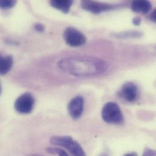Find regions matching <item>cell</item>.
<instances>
[{
    "label": "cell",
    "instance_id": "6da1fadb",
    "mask_svg": "<svg viewBox=\"0 0 156 156\" xmlns=\"http://www.w3.org/2000/svg\"><path fill=\"white\" fill-rule=\"evenodd\" d=\"M59 68L64 73L76 77H90L106 73L109 68L108 63L98 58L79 56L62 59Z\"/></svg>",
    "mask_w": 156,
    "mask_h": 156
},
{
    "label": "cell",
    "instance_id": "7a4b0ae2",
    "mask_svg": "<svg viewBox=\"0 0 156 156\" xmlns=\"http://www.w3.org/2000/svg\"><path fill=\"white\" fill-rule=\"evenodd\" d=\"M101 118L107 123L122 125L124 122L122 111L117 103L114 101L106 103L102 108Z\"/></svg>",
    "mask_w": 156,
    "mask_h": 156
},
{
    "label": "cell",
    "instance_id": "3957f363",
    "mask_svg": "<svg viewBox=\"0 0 156 156\" xmlns=\"http://www.w3.org/2000/svg\"><path fill=\"white\" fill-rule=\"evenodd\" d=\"M50 142L52 145L65 148L73 156H86L81 145L70 136H53Z\"/></svg>",
    "mask_w": 156,
    "mask_h": 156
},
{
    "label": "cell",
    "instance_id": "277c9868",
    "mask_svg": "<svg viewBox=\"0 0 156 156\" xmlns=\"http://www.w3.org/2000/svg\"><path fill=\"white\" fill-rule=\"evenodd\" d=\"M80 5L82 9L94 14H99L104 12L111 10L117 8L119 5L100 2L94 1H81Z\"/></svg>",
    "mask_w": 156,
    "mask_h": 156
},
{
    "label": "cell",
    "instance_id": "5b68a950",
    "mask_svg": "<svg viewBox=\"0 0 156 156\" xmlns=\"http://www.w3.org/2000/svg\"><path fill=\"white\" fill-rule=\"evenodd\" d=\"M35 98L30 92H26L21 95L15 102V109L23 114L30 113L34 107Z\"/></svg>",
    "mask_w": 156,
    "mask_h": 156
},
{
    "label": "cell",
    "instance_id": "8992f818",
    "mask_svg": "<svg viewBox=\"0 0 156 156\" xmlns=\"http://www.w3.org/2000/svg\"><path fill=\"white\" fill-rule=\"evenodd\" d=\"M63 38L66 44L72 47L82 46L86 43L87 40L83 33L73 27H68L65 29Z\"/></svg>",
    "mask_w": 156,
    "mask_h": 156
},
{
    "label": "cell",
    "instance_id": "52a82bcc",
    "mask_svg": "<svg viewBox=\"0 0 156 156\" xmlns=\"http://www.w3.org/2000/svg\"><path fill=\"white\" fill-rule=\"evenodd\" d=\"M119 95L128 102L134 103L139 99V89L134 83L127 82L122 86L119 92Z\"/></svg>",
    "mask_w": 156,
    "mask_h": 156
},
{
    "label": "cell",
    "instance_id": "ba28073f",
    "mask_svg": "<svg viewBox=\"0 0 156 156\" xmlns=\"http://www.w3.org/2000/svg\"><path fill=\"white\" fill-rule=\"evenodd\" d=\"M84 98L81 96H76L71 99L68 105V110L71 117L74 119H79L84 110Z\"/></svg>",
    "mask_w": 156,
    "mask_h": 156
},
{
    "label": "cell",
    "instance_id": "9c48e42d",
    "mask_svg": "<svg viewBox=\"0 0 156 156\" xmlns=\"http://www.w3.org/2000/svg\"><path fill=\"white\" fill-rule=\"evenodd\" d=\"M152 8V4L149 1L138 0L134 1L131 3V10L136 13L147 14L150 12Z\"/></svg>",
    "mask_w": 156,
    "mask_h": 156
},
{
    "label": "cell",
    "instance_id": "30bf717a",
    "mask_svg": "<svg viewBox=\"0 0 156 156\" xmlns=\"http://www.w3.org/2000/svg\"><path fill=\"white\" fill-rule=\"evenodd\" d=\"M13 65V58L12 55L2 56L0 55V75L7 74Z\"/></svg>",
    "mask_w": 156,
    "mask_h": 156
},
{
    "label": "cell",
    "instance_id": "8fae6325",
    "mask_svg": "<svg viewBox=\"0 0 156 156\" xmlns=\"http://www.w3.org/2000/svg\"><path fill=\"white\" fill-rule=\"evenodd\" d=\"M50 4L54 8L60 10L64 13H68L70 9L73 4V1L71 0L68 1H58L52 0L49 2Z\"/></svg>",
    "mask_w": 156,
    "mask_h": 156
},
{
    "label": "cell",
    "instance_id": "7c38bea8",
    "mask_svg": "<svg viewBox=\"0 0 156 156\" xmlns=\"http://www.w3.org/2000/svg\"><path fill=\"white\" fill-rule=\"evenodd\" d=\"M112 36L119 39L138 38L143 36V33L138 30H127L113 34Z\"/></svg>",
    "mask_w": 156,
    "mask_h": 156
},
{
    "label": "cell",
    "instance_id": "4fadbf2b",
    "mask_svg": "<svg viewBox=\"0 0 156 156\" xmlns=\"http://www.w3.org/2000/svg\"><path fill=\"white\" fill-rule=\"evenodd\" d=\"M46 151H47V153L53 155L54 154V155H58V156H69L66 151L58 148H54V147L48 148Z\"/></svg>",
    "mask_w": 156,
    "mask_h": 156
},
{
    "label": "cell",
    "instance_id": "5bb4252c",
    "mask_svg": "<svg viewBox=\"0 0 156 156\" xmlns=\"http://www.w3.org/2000/svg\"><path fill=\"white\" fill-rule=\"evenodd\" d=\"M16 1L13 0H0V9H9L13 7Z\"/></svg>",
    "mask_w": 156,
    "mask_h": 156
},
{
    "label": "cell",
    "instance_id": "9a60e30c",
    "mask_svg": "<svg viewBox=\"0 0 156 156\" xmlns=\"http://www.w3.org/2000/svg\"><path fill=\"white\" fill-rule=\"evenodd\" d=\"M142 156H156V153L148 148H145Z\"/></svg>",
    "mask_w": 156,
    "mask_h": 156
},
{
    "label": "cell",
    "instance_id": "2e32d148",
    "mask_svg": "<svg viewBox=\"0 0 156 156\" xmlns=\"http://www.w3.org/2000/svg\"><path fill=\"white\" fill-rule=\"evenodd\" d=\"M34 29L38 32H43L44 30V26L43 24L37 23L34 25Z\"/></svg>",
    "mask_w": 156,
    "mask_h": 156
},
{
    "label": "cell",
    "instance_id": "e0dca14e",
    "mask_svg": "<svg viewBox=\"0 0 156 156\" xmlns=\"http://www.w3.org/2000/svg\"><path fill=\"white\" fill-rule=\"evenodd\" d=\"M150 20L155 23L156 21V10H154L148 16Z\"/></svg>",
    "mask_w": 156,
    "mask_h": 156
},
{
    "label": "cell",
    "instance_id": "ac0fdd59",
    "mask_svg": "<svg viewBox=\"0 0 156 156\" xmlns=\"http://www.w3.org/2000/svg\"><path fill=\"white\" fill-rule=\"evenodd\" d=\"M141 18L139 16H136L133 19V23L135 26H139L141 23Z\"/></svg>",
    "mask_w": 156,
    "mask_h": 156
},
{
    "label": "cell",
    "instance_id": "d6986e66",
    "mask_svg": "<svg viewBox=\"0 0 156 156\" xmlns=\"http://www.w3.org/2000/svg\"><path fill=\"white\" fill-rule=\"evenodd\" d=\"M124 156H137V154L135 153H128Z\"/></svg>",
    "mask_w": 156,
    "mask_h": 156
},
{
    "label": "cell",
    "instance_id": "ffe728a7",
    "mask_svg": "<svg viewBox=\"0 0 156 156\" xmlns=\"http://www.w3.org/2000/svg\"><path fill=\"white\" fill-rule=\"evenodd\" d=\"M101 156H108L106 154H102V155Z\"/></svg>",
    "mask_w": 156,
    "mask_h": 156
},
{
    "label": "cell",
    "instance_id": "44dd1931",
    "mask_svg": "<svg viewBox=\"0 0 156 156\" xmlns=\"http://www.w3.org/2000/svg\"><path fill=\"white\" fill-rule=\"evenodd\" d=\"M1 85H0V94H1Z\"/></svg>",
    "mask_w": 156,
    "mask_h": 156
},
{
    "label": "cell",
    "instance_id": "7402d4cb",
    "mask_svg": "<svg viewBox=\"0 0 156 156\" xmlns=\"http://www.w3.org/2000/svg\"></svg>",
    "mask_w": 156,
    "mask_h": 156
}]
</instances>
